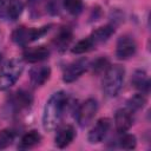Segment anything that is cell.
<instances>
[{"label": "cell", "mask_w": 151, "mask_h": 151, "mask_svg": "<svg viewBox=\"0 0 151 151\" xmlns=\"http://www.w3.org/2000/svg\"><path fill=\"white\" fill-rule=\"evenodd\" d=\"M68 104V97L64 91H58L48 98L42 112V126L46 131H53L59 126Z\"/></svg>", "instance_id": "obj_1"}, {"label": "cell", "mask_w": 151, "mask_h": 151, "mask_svg": "<svg viewBox=\"0 0 151 151\" xmlns=\"http://www.w3.org/2000/svg\"><path fill=\"white\" fill-rule=\"evenodd\" d=\"M125 70L120 65H110L104 73L103 78V92L109 98L118 96L123 87Z\"/></svg>", "instance_id": "obj_2"}, {"label": "cell", "mask_w": 151, "mask_h": 151, "mask_svg": "<svg viewBox=\"0 0 151 151\" xmlns=\"http://www.w3.org/2000/svg\"><path fill=\"white\" fill-rule=\"evenodd\" d=\"M24 71V63L20 59H11L0 70V91L12 87Z\"/></svg>", "instance_id": "obj_3"}, {"label": "cell", "mask_w": 151, "mask_h": 151, "mask_svg": "<svg viewBox=\"0 0 151 151\" xmlns=\"http://www.w3.org/2000/svg\"><path fill=\"white\" fill-rule=\"evenodd\" d=\"M50 26H44V27H25L20 26L15 28L12 33V40L19 45V46H27L29 42L40 39L42 35H45L48 32Z\"/></svg>", "instance_id": "obj_4"}, {"label": "cell", "mask_w": 151, "mask_h": 151, "mask_svg": "<svg viewBox=\"0 0 151 151\" xmlns=\"http://www.w3.org/2000/svg\"><path fill=\"white\" fill-rule=\"evenodd\" d=\"M97 110H98V104L97 100L93 98H88L84 103H81L74 113V118L79 124V126L86 127L87 125H90V123L93 120L97 113Z\"/></svg>", "instance_id": "obj_5"}, {"label": "cell", "mask_w": 151, "mask_h": 151, "mask_svg": "<svg viewBox=\"0 0 151 151\" xmlns=\"http://www.w3.org/2000/svg\"><path fill=\"white\" fill-rule=\"evenodd\" d=\"M22 9L24 4L21 0H1L0 18L6 21H14L20 17Z\"/></svg>", "instance_id": "obj_6"}, {"label": "cell", "mask_w": 151, "mask_h": 151, "mask_svg": "<svg viewBox=\"0 0 151 151\" xmlns=\"http://www.w3.org/2000/svg\"><path fill=\"white\" fill-rule=\"evenodd\" d=\"M88 63L85 58H80L77 59L74 61H72L71 64H68L63 72V80L65 83H73L76 81L87 68Z\"/></svg>", "instance_id": "obj_7"}, {"label": "cell", "mask_w": 151, "mask_h": 151, "mask_svg": "<svg viewBox=\"0 0 151 151\" xmlns=\"http://www.w3.org/2000/svg\"><path fill=\"white\" fill-rule=\"evenodd\" d=\"M137 50V44L134 39L130 35H122L116 46V55L120 60H126L131 58Z\"/></svg>", "instance_id": "obj_8"}, {"label": "cell", "mask_w": 151, "mask_h": 151, "mask_svg": "<svg viewBox=\"0 0 151 151\" xmlns=\"http://www.w3.org/2000/svg\"><path fill=\"white\" fill-rule=\"evenodd\" d=\"M110 126H111V122L109 118H100L88 131L87 140L91 144H98V143L103 142V139L105 138V136L109 132Z\"/></svg>", "instance_id": "obj_9"}, {"label": "cell", "mask_w": 151, "mask_h": 151, "mask_svg": "<svg viewBox=\"0 0 151 151\" xmlns=\"http://www.w3.org/2000/svg\"><path fill=\"white\" fill-rule=\"evenodd\" d=\"M133 123L132 118V111H130L127 107L126 109H119L114 113V126L116 130L119 133L126 132Z\"/></svg>", "instance_id": "obj_10"}, {"label": "cell", "mask_w": 151, "mask_h": 151, "mask_svg": "<svg viewBox=\"0 0 151 151\" xmlns=\"http://www.w3.org/2000/svg\"><path fill=\"white\" fill-rule=\"evenodd\" d=\"M76 137V130L72 125H63L57 130L54 143L59 149H64L70 145Z\"/></svg>", "instance_id": "obj_11"}, {"label": "cell", "mask_w": 151, "mask_h": 151, "mask_svg": "<svg viewBox=\"0 0 151 151\" xmlns=\"http://www.w3.org/2000/svg\"><path fill=\"white\" fill-rule=\"evenodd\" d=\"M27 7L32 19H38L52 12V5L48 0H27Z\"/></svg>", "instance_id": "obj_12"}, {"label": "cell", "mask_w": 151, "mask_h": 151, "mask_svg": "<svg viewBox=\"0 0 151 151\" xmlns=\"http://www.w3.org/2000/svg\"><path fill=\"white\" fill-rule=\"evenodd\" d=\"M50 55V50L46 46H35V47H28L22 52V58L25 61L34 64L42 61L47 59Z\"/></svg>", "instance_id": "obj_13"}, {"label": "cell", "mask_w": 151, "mask_h": 151, "mask_svg": "<svg viewBox=\"0 0 151 151\" xmlns=\"http://www.w3.org/2000/svg\"><path fill=\"white\" fill-rule=\"evenodd\" d=\"M51 76V68L46 65H40V66H34L29 70L28 77L29 81L33 86H41L44 85Z\"/></svg>", "instance_id": "obj_14"}, {"label": "cell", "mask_w": 151, "mask_h": 151, "mask_svg": "<svg viewBox=\"0 0 151 151\" xmlns=\"http://www.w3.org/2000/svg\"><path fill=\"white\" fill-rule=\"evenodd\" d=\"M33 103V96L26 90H18L11 97V105L15 110H25Z\"/></svg>", "instance_id": "obj_15"}, {"label": "cell", "mask_w": 151, "mask_h": 151, "mask_svg": "<svg viewBox=\"0 0 151 151\" xmlns=\"http://www.w3.org/2000/svg\"><path fill=\"white\" fill-rule=\"evenodd\" d=\"M131 84L133 85L134 88H137L139 92L146 94L150 90V79L146 74L145 71L143 70H137L132 74L131 78Z\"/></svg>", "instance_id": "obj_16"}, {"label": "cell", "mask_w": 151, "mask_h": 151, "mask_svg": "<svg viewBox=\"0 0 151 151\" xmlns=\"http://www.w3.org/2000/svg\"><path fill=\"white\" fill-rule=\"evenodd\" d=\"M113 33H114V26L113 25H104V26H100V27L96 28L91 33L90 38H91V40L93 41V44L96 46L97 44H101V42L109 40V38Z\"/></svg>", "instance_id": "obj_17"}, {"label": "cell", "mask_w": 151, "mask_h": 151, "mask_svg": "<svg viewBox=\"0 0 151 151\" xmlns=\"http://www.w3.org/2000/svg\"><path fill=\"white\" fill-rule=\"evenodd\" d=\"M72 37H73L72 29H71L70 27H63V28L58 32V34L55 35V38H54V40H53V44H54V46H55L60 52H63V51L66 50V47H67V46L70 45V42L72 41Z\"/></svg>", "instance_id": "obj_18"}, {"label": "cell", "mask_w": 151, "mask_h": 151, "mask_svg": "<svg viewBox=\"0 0 151 151\" xmlns=\"http://www.w3.org/2000/svg\"><path fill=\"white\" fill-rule=\"evenodd\" d=\"M41 140V136L38 131L35 130H32V131H28L27 133H25L21 139H20V143L18 145V149L20 150H27V149H31L33 146H35L37 144H39Z\"/></svg>", "instance_id": "obj_19"}, {"label": "cell", "mask_w": 151, "mask_h": 151, "mask_svg": "<svg viewBox=\"0 0 151 151\" xmlns=\"http://www.w3.org/2000/svg\"><path fill=\"white\" fill-rule=\"evenodd\" d=\"M93 47H94L93 41L91 40L90 37H87V38H84V39L79 40V41L72 47L71 51H72L73 54H84V53L91 51Z\"/></svg>", "instance_id": "obj_20"}, {"label": "cell", "mask_w": 151, "mask_h": 151, "mask_svg": "<svg viewBox=\"0 0 151 151\" xmlns=\"http://www.w3.org/2000/svg\"><path fill=\"white\" fill-rule=\"evenodd\" d=\"M146 104V97L144 93L139 92L133 94L129 100H127V109L130 111H137L144 107V105Z\"/></svg>", "instance_id": "obj_21"}, {"label": "cell", "mask_w": 151, "mask_h": 151, "mask_svg": "<svg viewBox=\"0 0 151 151\" xmlns=\"http://www.w3.org/2000/svg\"><path fill=\"white\" fill-rule=\"evenodd\" d=\"M118 144H119V147H122L124 150H132L137 145L136 136L134 134H131V133L123 132L122 136H120V138L118 139Z\"/></svg>", "instance_id": "obj_22"}, {"label": "cell", "mask_w": 151, "mask_h": 151, "mask_svg": "<svg viewBox=\"0 0 151 151\" xmlns=\"http://www.w3.org/2000/svg\"><path fill=\"white\" fill-rule=\"evenodd\" d=\"M15 138V133L11 129H4L0 131V150L8 147Z\"/></svg>", "instance_id": "obj_23"}, {"label": "cell", "mask_w": 151, "mask_h": 151, "mask_svg": "<svg viewBox=\"0 0 151 151\" xmlns=\"http://www.w3.org/2000/svg\"><path fill=\"white\" fill-rule=\"evenodd\" d=\"M64 8L72 15H78L83 11L81 0H64Z\"/></svg>", "instance_id": "obj_24"}, {"label": "cell", "mask_w": 151, "mask_h": 151, "mask_svg": "<svg viewBox=\"0 0 151 151\" xmlns=\"http://www.w3.org/2000/svg\"><path fill=\"white\" fill-rule=\"evenodd\" d=\"M109 66H110L109 59L105 58V57H100V58H98V59L94 60V63L92 64L91 67H92L93 73L101 74V73H105V71L109 68Z\"/></svg>", "instance_id": "obj_25"}, {"label": "cell", "mask_w": 151, "mask_h": 151, "mask_svg": "<svg viewBox=\"0 0 151 151\" xmlns=\"http://www.w3.org/2000/svg\"><path fill=\"white\" fill-rule=\"evenodd\" d=\"M0 63H1V54H0Z\"/></svg>", "instance_id": "obj_26"}, {"label": "cell", "mask_w": 151, "mask_h": 151, "mask_svg": "<svg viewBox=\"0 0 151 151\" xmlns=\"http://www.w3.org/2000/svg\"><path fill=\"white\" fill-rule=\"evenodd\" d=\"M0 2H1V0H0Z\"/></svg>", "instance_id": "obj_27"}]
</instances>
